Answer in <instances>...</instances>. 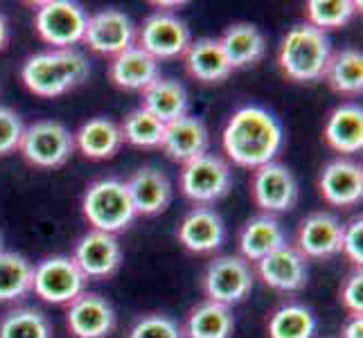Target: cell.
Masks as SVG:
<instances>
[{
    "label": "cell",
    "instance_id": "18",
    "mask_svg": "<svg viewBox=\"0 0 363 338\" xmlns=\"http://www.w3.org/2000/svg\"><path fill=\"white\" fill-rule=\"evenodd\" d=\"M179 244L194 255H215L226 244V221L215 208H192L177 228Z\"/></svg>",
    "mask_w": 363,
    "mask_h": 338
},
{
    "label": "cell",
    "instance_id": "21",
    "mask_svg": "<svg viewBox=\"0 0 363 338\" xmlns=\"http://www.w3.org/2000/svg\"><path fill=\"white\" fill-rule=\"evenodd\" d=\"M210 147V131L201 118L185 116L177 122L165 124L160 149L167 154L169 160L185 165L199 156L208 154Z\"/></svg>",
    "mask_w": 363,
    "mask_h": 338
},
{
    "label": "cell",
    "instance_id": "40",
    "mask_svg": "<svg viewBox=\"0 0 363 338\" xmlns=\"http://www.w3.org/2000/svg\"><path fill=\"white\" fill-rule=\"evenodd\" d=\"M7 43H9V23L3 11H0V52L7 47Z\"/></svg>",
    "mask_w": 363,
    "mask_h": 338
},
{
    "label": "cell",
    "instance_id": "24",
    "mask_svg": "<svg viewBox=\"0 0 363 338\" xmlns=\"http://www.w3.org/2000/svg\"><path fill=\"white\" fill-rule=\"evenodd\" d=\"M219 45L233 70L257 66L267 55V39L253 23H233L219 36Z\"/></svg>",
    "mask_w": 363,
    "mask_h": 338
},
{
    "label": "cell",
    "instance_id": "2",
    "mask_svg": "<svg viewBox=\"0 0 363 338\" xmlns=\"http://www.w3.org/2000/svg\"><path fill=\"white\" fill-rule=\"evenodd\" d=\"M91 74L89 59L79 50H45L23 61L21 79L32 95L52 99L82 86Z\"/></svg>",
    "mask_w": 363,
    "mask_h": 338
},
{
    "label": "cell",
    "instance_id": "29",
    "mask_svg": "<svg viewBox=\"0 0 363 338\" xmlns=\"http://www.w3.org/2000/svg\"><path fill=\"white\" fill-rule=\"evenodd\" d=\"M318 320L314 309L298 300H286L267 316V338H316Z\"/></svg>",
    "mask_w": 363,
    "mask_h": 338
},
{
    "label": "cell",
    "instance_id": "10",
    "mask_svg": "<svg viewBox=\"0 0 363 338\" xmlns=\"http://www.w3.org/2000/svg\"><path fill=\"white\" fill-rule=\"evenodd\" d=\"M248 187H250V198H253L259 215H269V217L291 212L300 196L296 174L278 160L253 169Z\"/></svg>",
    "mask_w": 363,
    "mask_h": 338
},
{
    "label": "cell",
    "instance_id": "17",
    "mask_svg": "<svg viewBox=\"0 0 363 338\" xmlns=\"http://www.w3.org/2000/svg\"><path fill=\"white\" fill-rule=\"evenodd\" d=\"M341 219L332 212L316 210L298 223L296 248L307 261L309 259H332L341 255Z\"/></svg>",
    "mask_w": 363,
    "mask_h": 338
},
{
    "label": "cell",
    "instance_id": "36",
    "mask_svg": "<svg viewBox=\"0 0 363 338\" xmlns=\"http://www.w3.org/2000/svg\"><path fill=\"white\" fill-rule=\"evenodd\" d=\"M23 131L25 124L18 113L9 106H0V158L18 152Z\"/></svg>",
    "mask_w": 363,
    "mask_h": 338
},
{
    "label": "cell",
    "instance_id": "13",
    "mask_svg": "<svg viewBox=\"0 0 363 338\" xmlns=\"http://www.w3.org/2000/svg\"><path fill=\"white\" fill-rule=\"evenodd\" d=\"M253 273L271 291L296 293L307 286L309 264L294 244H284L282 248L273 250L271 255L253 264Z\"/></svg>",
    "mask_w": 363,
    "mask_h": 338
},
{
    "label": "cell",
    "instance_id": "25",
    "mask_svg": "<svg viewBox=\"0 0 363 338\" xmlns=\"http://www.w3.org/2000/svg\"><path fill=\"white\" fill-rule=\"evenodd\" d=\"M183 64L187 74L194 81L206 86L223 84L233 74L228 59L219 45V39H210V36H203V39H196L190 43V47L183 55Z\"/></svg>",
    "mask_w": 363,
    "mask_h": 338
},
{
    "label": "cell",
    "instance_id": "6",
    "mask_svg": "<svg viewBox=\"0 0 363 338\" xmlns=\"http://www.w3.org/2000/svg\"><path fill=\"white\" fill-rule=\"evenodd\" d=\"M89 14L70 0H43L34 5V30L50 50H70L84 41Z\"/></svg>",
    "mask_w": 363,
    "mask_h": 338
},
{
    "label": "cell",
    "instance_id": "12",
    "mask_svg": "<svg viewBox=\"0 0 363 338\" xmlns=\"http://www.w3.org/2000/svg\"><path fill=\"white\" fill-rule=\"evenodd\" d=\"M70 257L86 280H108L122 266V244L118 235L89 230L77 240Z\"/></svg>",
    "mask_w": 363,
    "mask_h": 338
},
{
    "label": "cell",
    "instance_id": "7",
    "mask_svg": "<svg viewBox=\"0 0 363 338\" xmlns=\"http://www.w3.org/2000/svg\"><path fill=\"white\" fill-rule=\"evenodd\" d=\"M255 284L253 266L240 255H215L201 275V291L206 300L235 307L244 303Z\"/></svg>",
    "mask_w": 363,
    "mask_h": 338
},
{
    "label": "cell",
    "instance_id": "31",
    "mask_svg": "<svg viewBox=\"0 0 363 338\" xmlns=\"http://www.w3.org/2000/svg\"><path fill=\"white\" fill-rule=\"evenodd\" d=\"M32 269L34 264L25 255L0 250V303H21L32 293Z\"/></svg>",
    "mask_w": 363,
    "mask_h": 338
},
{
    "label": "cell",
    "instance_id": "27",
    "mask_svg": "<svg viewBox=\"0 0 363 338\" xmlns=\"http://www.w3.org/2000/svg\"><path fill=\"white\" fill-rule=\"evenodd\" d=\"M143 108L149 111L162 124L177 122L185 116H190V95L185 86L177 79L158 77L152 86L140 93Z\"/></svg>",
    "mask_w": 363,
    "mask_h": 338
},
{
    "label": "cell",
    "instance_id": "4",
    "mask_svg": "<svg viewBox=\"0 0 363 338\" xmlns=\"http://www.w3.org/2000/svg\"><path fill=\"white\" fill-rule=\"evenodd\" d=\"M82 212L91 230L118 235L138 219L127 192V183L116 176L89 183L82 196Z\"/></svg>",
    "mask_w": 363,
    "mask_h": 338
},
{
    "label": "cell",
    "instance_id": "38",
    "mask_svg": "<svg viewBox=\"0 0 363 338\" xmlns=\"http://www.w3.org/2000/svg\"><path fill=\"white\" fill-rule=\"evenodd\" d=\"M339 300L347 316H363V273L354 269L341 284Z\"/></svg>",
    "mask_w": 363,
    "mask_h": 338
},
{
    "label": "cell",
    "instance_id": "20",
    "mask_svg": "<svg viewBox=\"0 0 363 338\" xmlns=\"http://www.w3.org/2000/svg\"><path fill=\"white\" fill-rule=\"evenodd\" d=\"M323 140L332 152L347 158L363 149V108L357 102H343L330 111L323 127Z\"/></svg>",
    "mask_w": 363,
    "mask_h": 338
},
{
    "label": "cell",
    "instance_id": "41",
    "mask_svg": "<svg viewBox=\"0 0 363 338\" xmlns=\"http://www.w3.org/2000/svg\"><path fill=\"white\" fill-rule=\"evenodd\" d=\"M0 250H3V237H0Z\"/></svg>",
    "mask_w": 363,
    "mask_h": 338
},
{
    "label": "cell",
    "instance_id": "22",
    "mask_svg": "<svg viewBox=\"0 0 363 338\" xmlns=\"http://www.w3.org/2000/svg\"><path fill=\"white\" fill-rule=\"evenodd\" d=\"M158 77H160V64L138 45L124 50L122 55L113 57L108 64V81L116 89L127 93H143Z\"/></svg>",
    "mask_w": 363,
    "mask_h": 338
},
{
    "label": "cell",
    "instance_id": "9",
    "mask_svg": "<svg viewBox=\"0 0 363 338\" xmlns=\"http://www.w3.org/2000/svg\"><path fill=\"white\" fill-rule=\"evenodd\" d=\"M89 280L77 269L70 255H50L32 269V293L48 305L68 307L86 291Z\"/></svg>",
    "mask_w": 363,
    "mask_h": 338
},
{
    "label": "cell",
    "instance_id": "28",
    "mask_svg": "<svg viewBox=\"0 0 363 338\" xmlns=\"http://www.w3.org/2000/svg\"><path fill=\"white\" fill-rule=\"evenodd\" d=\"M181 329L183 338H233V309L212 300H201L187 311Z\"/></svg>",
    "mask_w": 363,
    "mask_h": 338
},
{
    "label": "cell",
    "instance_id": "8",
    "mask_svg": "<svg viewBox=\"0 0 363 338\" xmlns=\"http://www.w3.org/2000/svg\"><path fill=\"white\" fill-rule=\"evenodd\" d=\"M18 154L39 169L64 167L74 154V140L66 124L57 120H36L23 131Z\"/></svg>",
    "mask_w": 363,
    "mask_h": 338
},
{
    "label": "cell",
    "instance_id": "19",
    "mask_svg": "<svg viewBox=\"0 0 363 338\" xmlns=\"http://www.w3.org/2000/svg\"><path fill=\"white\" fill-rule=\"evenodd\" d=\"M124 183H127V192L138 217L162 215L172 203V181L167 179L165 171H160L154 165L138 167Z\"/></svg>",
    "mask_w": 363,
    "mask_h": 338
},
{
    "label": "cell",
    "instance_id": "14",
    "mask_svg": "<svg viewBox=\"0 0 363 338\" xmlns=\"http://www.w3.org/2000/svg\"><path fill=\"white\" fill-rule=\"evenodd\" d=\"M82 43L95 55L113 59L135 43V25L120 9H99L89 16Z\"/></svg>",
    "mask_w": 363,
    "mask_h": 338
},
{
    "label": "cell",
    "instance_id": "35",
    "mask_svg": "<svg viewBox=\"0 0 363 338\" xmlns=\"http://www.w3.org/2000/svg\"><path fill=\"white\" fill-rule=\"evenodd\" d=\"M127 338H183L179 320L160 311H149L133 320Z\"/></svg>",
    "mask_w": 363,
    "mask_h": 338
},
{
    "label": "cell",
    "instance_id": "39",
    "mask_svg": "<svg viewBox=\"0 0 363 338\" xmlns=\"http://www.w3.org/2000/svg\"><path fill=\"white\" fill-rule=\"evenodd\" d=\"M339 338H363V316H347Z\"/></svg>",
    "mask_w": 363,
    "mask_h": 338
},
{
    "label": "cell",
    "instance_id": "15",
    "mask_svg": "<svg viewBox=\"0 0 363 338\" xmlns=\"http://www.w3.org/2000/svg\"><path fill=\"white\" fill-rule=\"evenodd\" d=\"M318 192L332 208H354L363 198V167L352 158H332L318 174Z\"/></svg>",
    "mask_w": 363,
    "mask_h": 338
},
{
    "label": "cell",
    "instance_id": "26",
    "mask_svg": "<svg viewBox=\"0 0 363 338\" xmlns=\"http://www.w3.org/2000/svg\"><path fill=\"white\" fill-rule=\"evenodd\" d=\"M74 149L91 160H111L122 149L120 124L111 118H93L72 133Z\"/></svg>",
    "mask_w": 363,
    "mask_h": 338
},
{
    "label": "cell",
    "instance_id": "37",
    "mask_svg": "<svg viewBox=\"0 0 363 338\" xmlns=\"http://www.w3.org/2000/svg\"><path fill=\"white\" fill-rule=\"evenodd\" d=\"M341 253L354 269L363 264V217L354 215L343 223L341 230Z\"/></svg>",
    "mask_w": 363,
    "mask_h": 338
},
{
    "label": "cell",
    "instance_id": "30",
    "mask_svg": "<svg viewBox=\"0 0 363 338\" xmlns=\"http://www.w3.org/2000/svg\"><path fill=\"white\" fill-rule=\"evenodd\" d=\"M323 81L332 93L343 97H361L363 93V52L359 47H341L332 52Z\"/></svg>",
    "mask_w": 363,
    "mask_h": 338
},
{
    "label": "cell",
    "instance_id": "32",
    "mask_svg": "<svg viewBox=\"0 0 363 338\" xmlns=\"http://www.w3.org/2000/svg\"><path fill=\"white\" fill-rule=\"evenodd\" d=\"M52 322L36 307H14L0 316V338H52Z\"/></svg>",
    "mask_w": 363,
    "mask_h": 338
},
{
    "label": "cell",
    "instance_id": "34",
    "mask_svg": "<svg viewBox=\"0 0 363 338\" xmlns=\"http://www.w3.org/2000/svg\"><path fill=\"white\" fill-rule=\"evenodd\" d=\"M122 140L138 147V149H160L162 133H165V124L156 120L152 113L138 106L127 113V118L120 124Z\"/></svg>",
    "mask_w": 363,
    "mask_h": 338
},
{
    "label": "cell",
    "instance_id": "3",
    "mask_svg": "<svg viewBox=\"0 0 363 338\" xmlns=\"http://www.w3.org/2000/svg\"><path fill=\"white\" fill-rule=\"evenodd\" d=\"M332 52L334 47L330 34L300 23L282 36L278 47V68L289 81L316 84L323 81Z\"/></svg>",
    "mask_w": 363,
    "mask_h": 338
},
{
    "label": "cell",
    "instance_id": "1",
    "mask_svg": "<svg viewBox=\"0 0 363 338\" xmlns=\"http://www.w3.org/2000/svg\"><path fill=\"white\" fill-rule=\"evenodd\" d=\"M221 147L226 160L244 169L269 165L284 147V129L273 111L246 104L233 111L221 133Z\"/></svg>",
    "mask_w": 363,
    "mask_h": 338
},
{
    "label": "cell",
    "instance_id": "16",
    "mask_svg": "<svg viewBox=\"0 0 363 338\" xmlns=\"http://www.w3.org/2000/svg\"><path fill=\"white\" fill-rule=\"evenodd\" d=\"M116 325V309L102 293L84 291L66 307V329L72 338H108Z\"/></svg>",
    "mask_w": 363,
    "mask_h": 338
},
{
    "label": "cell",
    "instance_id": "23",
    "mask_svg": "<svg viewBox=\"0 0 363 338\" xmlns=\"http://www.w3.org/2000/svg\"><path fill=\"white\" fill-rule=\"evenodd\" d=\"M286 242V232L278 217L255 215L250 217L237 235V246H240V257H244L250 266L257 264L259 259L271 255L273 250L282 248Z\"/></svg>",
    "mask_w": 363,
    "mask_h": 338
},
{
    "label": "cell",
    "instance_id": "11",
    "mask_svg": "<svg viewBox=\"0 0 363 338\" xmlns=\"http://www.w3.org/2000/svg\"><path fill=\"white\" fill-rule=\"evenodd\" d=\"M192 43V34L187 23L174 11L156 9L149 14L140 28H135V43L158 64L167 59H179Z\"/></svg>",
    "mask_w": 363,
    "mask_h": 338
},
{
    "label": "cell",
    "instance_id": "33",
    "mask_svg": "<svg viewBox=\"0 0 363 338\" xmlns=\"http://www.w3.org/2000/svg\"><path fill=\"white\" fill-rule=\"evenodd\" d=\"M359 11L361 3L357 0H309L305 5V23L328 34L352 23Z\"/></svg>",
    "mask_w": 363,
    "mask_h": 338
},
{
    "label": "cell",
    "instance_id": "5",
    "mask_svg": "<svg viewBox=\"0 0 363 338\" xmlns=\"http://www.w3.org/2000/svg\"><path fill=\"white\" fill-rule=\"evenodd\" d=\"M233 167L219 154H203L181 165L179 190L194 208H212L233 190Z\"/></svg>",
    "mask_w": 363,
    "mask_h": 338
}]
</instances>
